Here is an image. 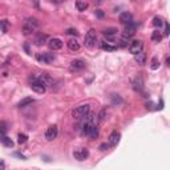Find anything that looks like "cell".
Instances as JSON below:
<instances>
[{
	"instance_id": "1",
	"label": "cell",
	"mask_w": 170,
	"mask_h": 170,
	"mask_svg": "<svg viewBox=\"0 0 170 170\" xmlns=\"http://www.w3.org/2000/svg\"><path fill=\"white\" fill-rule=\"evenodd\" d=\"M39 28V21L35 17H28L25 19V21L23 24V35L24 36H29L31 33L36 32V29Z\"/></svg>"
},
{
	"instance_id": "2",
	"label": "cell",
	"mask_w": 170,
	"mask_h": 170,
	"mask_svg": "<svg viewBox=\"0 0 170 170\" xmlns=\"http://www.w3.org/2000/svg\"><path fill=\"white\" fill-rule=\"evenodd\" d=\"M89 112H91V106H89L88 104H84V105L76 106L73 110H72V116H73V118H76V120H83Z\"/></svg>"
},
{
	"instance_id": "3",
	"label": "cell",
	"mask_w": 170,
	"mask_h": 170,
	"mask_svg": "<svg viewBox=\"0 0 170 170\" xmlns=\"http://www.w3.org/2000/svg\"><path fill=\"white\" fill-rule=\"evenodd\" d=\"M29 87H31L32 91H35L36 93H39V95H43V93L47 91V88L39 81L37 77H32V79H29Z\"/></svg>"
},
{
	"instance_id": "4",
	"label": "cell",
	"mask_w": 170,
	"mask_h": 170,
	"mask_svg": "<svg viewBox=\"0 0 170 170\" xmlns=\"http://www.w3.org/2000/svg\"><path fill=\"white\" fill-rule=\"evenodd\" d=\"M36 60L41 64H51L55 60V55L49 52H41V53L36 55Z\"/></svg>"
},
{
	"instance_id": "5",
	"label": "cell",
	"mask_w": 170,
	"mask_h": 170,
	"mask_svg": "<svg viewBox=\"0 0 170 170\" xmlns=\"http://www.w3.org/2000/svg\"><path fill=\"white\" fill-rule=\"evenodd\" d=\"M96 40H97V33L95 29H89V32L85 35V45L88 48H92L96 45Z\"/></svg>"
},
{
	"instance_id": "6",
	"label": "cell",
	"mask_w": 170,
	"mask_h": 170,
	"mask_svg": "<svg viewBox=\"0 0 170 170\" xmlns=\"http://www.w3.org/2000/svg\"><path fill=\"white\" fill-rule=\"evenodd\" d=\"M37 80L40 83H41L45 88H51V89H53V85H55V81H53V79L51 77L48 73H43L41 76H39Z\"/></svg>"
},
{
	"instance_id": "7",
	"label": "cell",
	"mask_w": 170,
	"mask_h": 170,
	"mask_svg": "<svg viewBox=\"0 0 170 170\" xmlns=\"http://www.w3.org/2000/svg\"><path fill=\"white\" fill-rule=\"evenodd\" d=\"M136 29H137V24L136 23H128V24H125V29H124V37L125 39H129V37H132L133 35L136 33Z\"/></svg>"
},
{
	"instance_id": "8",
	"label": "cell",
	"mask_w": 170,
	"mask_h": 170,
	"mask_svg": "<svg viewBox=\"0 0 170 170\" xmlns=\"http://www.w3.org/2000/svg\"><path fill=\"white\" fill-rule=\"evenodd\" d=\"M142 48H144V43L141 41V40H134V41H132L130 44H129V52L133 53V55L141 52Z\"/></svg>"
},
{
	"instance_id": "9",
	"label": "cell",
	"mask_w": 170,
	"mask_h": 170,
	"mask_svg": "<svg viewBox=\"0 0 170 170\" xmlns=\"http://www.w3.org/2000/svg\"><path fill=\"white\" fill-rule=\"evenodd\" d=\"M73 157L77 161H85L89 157V150L85 149V148H80V149H77V150L73 152Z\"/></svg>"
},
{
	"instance_id": "10",
	"label": "cell",
	"mask_w": 170,
	"mask_h": 170,
	"mask_svg": "<svg viewBox=\"0 0 170 170\" xmlns=\"http://www.w3.org/2000/svg\"><path fill=\"white\" fill-rule=\"evenodd\" d=\"M57 133H59L57 126H56V125H51V126L47 129V132H45L47 141H53L56 137H57Z\"/></svg>"
},
{
	"instance_id": "11",
	"label": "cell",
	"mask_w": 170,
	"mask_h": 170,
	"mask_svg": "<svg viewBox=\"0 0 170 170\" xmlns=\"http://www.w3.org/2000/svg\"><path fill=\"white\" fill-rule=\"evenodd\" d=\"M47 44H48V47H49L51 51H59V49L63 48V41L60 39H56V37L49 39Z\"/></svg>"
},
{
	"instance_id": "12",
	"label": "cell",
	"mask_w": 170,
	"mask_h": 170,
	"mask_svg": "<svg viewBox=\"0 0 170 170\" xmlns=\"http://www.w3.org/2000/svg\"><path fill=\"white\" fill-rule=\"evenodd\" d=\"M87 67L84 60H80V59H76V60H72L71 61V69L72 71H81Z\"/></svg>"
},
{
	"instance_id": "13",
	"label": "cell",
	"mask_w": 170,
	"mask_h": 170,
	"mask_svg": "<svg viewBox=\"0 0 170 170\" xmlns=\"http://www.w3.org/2000/svg\"><path fill=\"white\" fill-rule=\"evenodd\" d=\"M120 138H121V134L118 132H112L110 136H109V145L110 146H117V144L120 142Z\"/></svg>"
},
{
	"instance_id": "14",
	"label": "cell",
	"mask_w": 170,
	"mask_h": 170,
	"mask_svg": "<svg viewBox=\"0 0 170 170\" xmlns=\"http://www.w3.org/2000/svg\"><path fill=\"white\" fill-rule=\"evenodd\" d=\"M133 21V16L132 14H129V12H122V14L120 15V23L121 24H128V23H130Z\"/></svg>"
},
{
	"instance_id": "15",
	"label": "cell",
	"mask_w": 170,
	"mask_h": 170,
	"mask_svg": "<svg viewBox=\"0 0 170 170\" xmlns=\"http://www.w3.org/2000/svg\"><path fill=\"white\" fill-rule=\"evenodd\" d=\"M142 88H144V80H142L141 76H138V77H136V80L133 81V89L137 91V92H141Z\"/></svg>"
},
{
	"instance_id": "16",
	"label": "cell",
	"mask_w": 170,
	"mask_h": 170,
	"mask_svg": "<svg viewBox=\"0 0 170 170\" xmlns=\"http://www.w3.org/2000/svg\"><path fill=\"white\" fill-rule=\"evenodd\" d=\"M67 44H68V48H69L72 52H77L80 49V44H79V41L76 39H71Z\"/></svg>"
},
{
	"instance_id": "17",
	"label": "cell",
	"mask_w": 170,
	"mask_h": 170,
	"mask_svg": "<svg viewBox=\"0 0 170 170\" xmlns=\"http://www.w3.org/2000/svg\"><path fill=\"white\" fill-rule=\"evenodd\" d=\"M134 60H136V63L140 64V65H144L145 61H146V55L141 51V52H138V53L134 55Z\"/></svg>"
},
{
	"instance_id": "18",
	"label": "cell",
	"mask_w": 170,
	"mask_h": 170,
	"mask_svg": "<svg viewBox=\"0 0 170 170\" xmlns=\"http://www.w3.org/2000/svg\"><path fill=\"white\" fill-rule=\"evenodd\" d=\"M47 39H48V36L45 33H39L37 36H36V39H35L36 45H43V44H45Z\"/></svg>"
},
{
	"instance_id": "19",
	"label": "cell",
	"mask_w": 170,
	"mask_h": 170,
	"mask_svg": "<svg viewBox=\"0 0 170 170\" xmlns=\"http://www.w3.org/2000/svg\"><path fill=\"white\" fill-rule=\"evenodd\" d=\"M33 101H35V100L32 99V97H25V99H23V100L17 104V106H19V108H25V106H28V105H31L32 102H33Z\"/></svg>"
},
{
	"instance_id": "20",
	"label": "cell",
	"mask_w": 170,
	"mask_h": 170,
	"mask_svg": "<svg viewBox=\"0 0 170 170\" xmlns=\"http://www.w3.org/2000/svg\"><path fill=\"white\" fill-rule=\"evenodd\" d=\"M101 48H102L104 51H109V52H113V51H117V47L116 45H110L109 43H106V41H101Z\"/></svg>"
},
{
	"instance_id": "21",
	"label": "cell",
	"mask_w": 170,
	"mask_h": 170,
	"mask_svg": "<svg viewBox=\"0 0 170 170\" xmlns=\"http://www.w3.org/2000/svg\"><path fill=\"white\" fill-rule=\"evenodd\" d=\"M152 40H153L154 43H160L161 40H162V33H161L160 29H156V31L152 33Z\"/></svg>"
},
{
	"instance_id": "22",
	"label": "cell",
	"mask_w": 170,
	"mask_h": 170,
	"mask_svg": "<svg viewBox=\"0 0 170 170\" xmlns=\"http://www.w3.org/2000/svg\"><path fill=\"white\" fill-rule=\"evenodd\" d=\"M76 7H77V10L80 12H84L88 8V3L85 2V0H77V2H76Z\"/></svg>"
},
{
	"instance_id": "23",
	"label": "cell",
	"mask_w": 170,
	"mask_h": 170,
	"mask_svg": "<svg viewBox=\"0 0 170 170\" xmlns=\"http://www.w3.org/2000/svg\"><path fill=\"white\" fill-rule=\"evenodd\" d=\"M0 140H2V142H3L4 146H7V148H12V146H14V141H12V140L10 138V137L3 136Z\"/></svg>"
},
{
	"instance_id": "24",
	"label": "cell",
	"mask_w": 170,
	"mask_h": 170,
	"mask_svg": "<svg viewBox=\"0 0 170 170\" xmlns=\"http://www.w3.org/2000/svg\"><path fill=\"white\" fill-rule=\"evenodd\" d=\"M8 27H10V23H8V20H0V29H2L4 33L8 32Z\"/></svg>"
},
{
	"instance_id": "25",
	"label": "cell",
	"mask_w": 170,
	"mask_h": 170,
	"mask_svg": "<svg viewBox=\"0 0 170 170\" xmlns=\"http://www.w3.org/2000/svg\"><path fill=\"white\" fill-rule=\"evenodd\" d=\"M162 24H164V20L160 17V16H156L154 19H153V25L157 27V28H161L162 27Z\"/></svg>"
},
{
	"instance_id": "26",
	"label": "cell",
	"mask_w": 170,
	"mask_h": 170,
	"mask_svg": "<svg viewBox=\"0 0 170 170\" xmlns=\"http://www.w3.org/2000/svg\"><path fill=\"white\" fill-rule=\"evenodd\" d=\"M7 130H8V128H7V124L4 122V121H2V122H0V138H2L3 136H6Z\"/></svg>"
},
{
	"instance_id": "27",
	"label": "cell",
	"mask_w": 170,
	"mask_h": 170,
	"mask_svg": "<svg viewBox=\"0 0 170 170\" xmlns=\"http://www.w3.org/2000/svg\"><path fill=\"white\" fill-rule=\"evenodd\" d=\"M27 141H28V136L24 134V133H20L19 137H17V142H19L20 145H23V144H25Z\"/></svg>"
},
{
	"instance_id": "28",
	"label": "cell",
	"mask_w": 170,
	"mask_h": 170,
	"mask_svg": "<svg viewBox=\"0 0 170 170\" xmlns=\"http://www.w3.org/2000/svg\"><path fill=\"white\" fill-rule=\"evenodd\" d=\"M150 68H152L153 71H157V69L160 68V63H158V59H157V57H153V59H152Z\"/></svg>"
},
{
	"instance_id": "29",
	"label": "cell",
	"mask_w": 170,
	"mask_h": 170,
	"mask_svg": "<svg viewBox=\"0 0 170 170\" xmlns=\"http://www.w3.org/2000/svg\"><path fill=\"white\" fill-rule=\"evenodd\" d=\"M117 32H118V31H117L116 28H108V29H105V31H104V35L109 37V36H113L114 33H117Z\"/></svg>"
},
{
	"instance_id": "30",
	"label": "cell",
	"mask_w": 170,
	"mask_h": 170,
	"mask_svg": "<svg viewBox=\"0 0 170 170\" xmlns=\"http://www.w3.org/2000/svg\"><path fill=\"white\" fill-rule=\"evenodd\" d=\"M65 33L67 35H71V36H77L79 32H77V29H75V28H68V29L65 31Z\"/></svg>"
},
{
	"instance_id": "31",
	"label": "cell",
	"mask_w": 170,
	"mask_h": 170,
	"mask_svg": "<svg viewBox=\"0 0 170 170\" xmlns=\"http://www.w3.org/2000/svg\"><path fill=\"white\" fill-rule=\"evenodd\" d=\"M109 146H110V145H109V144H101L99 149H100L101 152H104V150H108V149H109Z\"/></svg>"
},
{
	"instance_id": "32",
	"label": "cell",
	"mask_w": 170,
	"mask_h": 170,
	"mask_svg": "<svg viewBox=\"0 0 170 170\" xmlns=\"http://www.w3.org/2000/svg\"><path fill=\"white\" fill-rule=\"evenodd\" d=\"M96 15H97V17H100V19L104 17V12L101 11V10H97V11H96Z\"/></svg>"
},
{
	"instance_id": "33",
	"label": "cell",
	"mask_w": 170,
	"mask_h": 170,
	"mask_svg": "<svg viewBox=\"0 0 170 170\" xmlns=\"http://www.w3.org/2000/svg\"><path fill=\"white\" fill-rule=\"evenodd\" d=\"M165 36H169V24L165 23Z\"/></svg>"
},
{
	"instance_id": "34",
	"label": "cell",
	"mask_w": 170,
	"mask_h": 170,
	"mask_svg": "<svg viewBox=\"0 0 170 170\" xmlns=\"http://www.w3.org/2000/svg\"><path fill=\"white\" fill-rule=\"evenodd\" d=\"M118 45H120V47H126V45H128V44H126V41H125V40H121V41H120V44H118Z\"/></svg>"
},
{
	"instance_id": "35",
	"label": "cell",
	"mask_w": 170,
	"mask_h": 170,
	"mask_svg": "<svg viewBox=\"0 0 170 170\" xmlns=\"http://www.w3.org/2000/svg\"><path fill=\"white\" fill-rule=\"evenodd\" d=\"M4 168H6V164L3 161H0V169H4Z\"/></svg>"
},
{
	"instance_id": "36",
	"label": "cell",
	"mask_w": 170,
	"mask_h": 170,
	"mask_svg": "<svg viewBox=\"0 0 170 170\" xmlns=\"http://www.w3.org/2000/svg\"><path fill=\"white\" fill-rule=\"evenodd\" d=\"M53 2H55V3H57V4H61V3L65 2V0H53Z\"/></svg>"
},
{
	"instance_id": "37",
	"label": "cell",
	"mask_w": 170,
	"mask_h": 170,
	"mask_svg": "<svg viewBox=\"0 0 170 170\" xmlns=\"http://www.w3.org/2000/svg\"><path fill=\"white\" fill-rule=\"evenodd\" d=\"M93 2H95V3H96V4H100V3H101V2H102V0H93Z\"/></svg>"
},
{
	"instance_id": "38",
	"label": "cell",
	"mask_w": 170,
	"mask_h": 170,
	"mask_svg": "<svg viewBox=\"0 0 170 170\" xmlns=\"http://www.w3.org/2000/svg\"><path fill=\"white\" fill-rule=\"evenodd\" d=\"M169 63H170V60H169V57H168V59H166V65H168V67L170 65V64H169Z\"/></svg>"
}]
</instances>
